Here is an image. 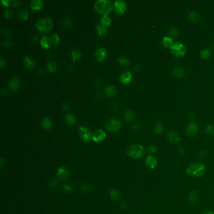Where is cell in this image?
Here are the masks:
<instances>
[{
    "instance_id": "cell-5",
    "label": "cell",
    "mask_w": 214,
    "mask_h": 214,
    "mask_svg": "<svg viewBox=\"0 0 214 214\" xmlns=\"http://www.w3.org/2000/svg\"><path fill=\"white\" fill-rule=\"evenodd\" d=\"M171 51H172L174 56L177 57H182L186 54V48L181 43L176 42L174 43L173 45L171 48Z\"/></svg>"
},
{
    "instance_id": "cell-28",
    "label": "cell",
    "mask_w": 214,
    "mask_h": 214,
    "mask_svg": "<svg viewBox=\"0 0 214 214\" xmlns=\"http://www.w3.org/2000/svg\"><path fill=\"white\" fill-rule=\"evenodd\" d=\"M184 75V71L180 67L175 68L173 71V76L175 78L180 79L182 78Z\"/></svg>"
},
{
    "instance_id": "cell-1",
    "label": "cell",
    "mask_w": 214,
    "mask_h": 214,
    "mask_svg": "<svg viewBox=\"0 0 214 214\" xmlns=\"http://www.w3.org/2000/svg\"><path fill=\"white\" fill-rule=\"evenodd\" d=\"M187 173L194 178H200L205 173V166L202 163H194L188 166Z\"/></svg>"
},
{
    "instance_id": "cell-22",
    "label": "cell",
    "mask_w": 214,
    "mask_h": 214,
    "mask_svg": "<svg viewBox=\"0 0 214 214\" xmlns=\"http://www.w3.org/2000/svg\"><path fill=\"white\" fill-rule=\"evenodd\" d=\"M17 16L20 20H25L28 18L29 16V11L25 8H21V9H19L17 11Z\"/></svg>"
},
{
    "instance_id": "cell-50",
    "label": "cell",
    "mask_w": 214,
    "mask_h": 214,
    "mask_svg": "<svg viewBox=\"0 0 214 214\" xmlns=\"http://www.w3.org/2000/svg\"><path fill=\"white\" fill-rule=\"evenodd\" d=\"M206 155H207V153L203 150L201 151L199 153V157L200 158V159H204V158L206 157Z\"/></svg>"
},
{
    "instance_id": "cell-41",
    "label": "cell",
    "mask_w": 214,
    "mask_h": 214,
    "mask_svg": "<svg viewBox=\"0 0 214 214\" xmlns=\"http://www.w3.org/2000/svg\"><path fill=\"white\" fill-rule=\"evenodd\" d=\"M158 150L157 147L154 144H149L147 147V151L151 154L155 153Z\"/></svg>"
},
{
    "instance_id": "cell-25",
    "label": "cell",
    "mask_w": 214,
    "mask_h": 214,
    "mask_svg": "<svg viewBox=\"0 0 214 214\" xmlns=\"http://www.w3.org/2000/svg\"><path fill=\"white\" fill-rule=\"evenodd\" d=\"M41 124H42V127L44 128V129H46V130L50 129V128L53 126L52 121H51L50 119L48 118H43V119L42 120V122H41Z\"/></svg>"
},
{
    "instance_id": "cell-10",
    "label": "cell",
    "mask_w": 214,
    "mask_h": 214,
    "mask_svg": "<svg viewBox=\"0 0 214 214\" xmlns=\"http://www.w3.org/2000/svg\"><path fill=\"white\" fill-rule=\"evenodd\" d=\"M198 131H199L198 126L196 125V124L194 122L189 124V125L187 126L185 130L186 134L188 136H194L197 134Z\"/></svg>"
},
{
    "instance_id": "cell-13",
    "label": "cell",
    "mask_w": 214,
    "mask_h": 214,
    "mask_svg": "<svg viewBox=\"0 0 214 214\" xmlns=\"http://www.w3.org/2000/svg\"><path fill=\"white\" fill-rule=\"evenodd\" d=\"M69 176V173H68V170L64 167H60L57 172V177L60 180L64 181L67 180Z\"/></svg>"
},
{
    "instance_id": "cell-18",
    "label": "cell",
    "mask_w": 214,
    "mask_h": 214,
    "mask_svg": "<svg viewBox=\"0 0 214 214\" xmlns=\"http://www.w3.org/2000/svg\"><path fill=\"white\" fill-rule=\"evenodd\" d=\"M199 199V195L197 191H191L188 195V200L190 203L194 204L198 202Z\"/></svg>"
},
{
    "instance_id": "cell-39",
    "label": "cell",
    "mask_w": 214,
    "mask_h": 214,
    "mask_svg": "<svg viewBox=\"0 0 214 214\" xmlns=\"http://www.w3.org/2000/svg\"><path fill=\"white\" fill-rule=\"evenodd\" d=\"M169 34L172 37L176 38L178 35V30L175 27H172L170 29V30H169Z\"/></svg>"
},
{
    "instance_id": "cell-40",
    "label": "cell",
    "mask_w": 214,
    "mask_h": 214,
    "mask_svg": "<svg viewBox=\"0 0 214 214\" xmlns=\"http://www.w3.org/2000/svg\"><path fill=\"white\" fill-rule=\"evenodd\" d=\"M81 190L84 192H85V193H89L92 190V187L91 184H85L81 188Z\"/></svg>"
},
{
    "instance_id": "cell-20",
    "label": "cell",
    "mask_w": 214,
    "mask_h": 214,
    "mask_svg": "<svg viewBox=\"0 0 214 214\" xmlns=\"http://www.w3.org/2000/svg\"><path fill=\"white\" fill-rule=\"evenodd\" d=\"M52 42L50 40V38L44 36L41 38L40 39V45L42 47H44L45 49H49L52 45Z\"/></svg>"
},
{
    "instance_id": "cell-30",
    "label": "cell",
    "mask_w": 214,
    "mask_h": 214,
    "mask_svg": "<svg viewBox=\"0 0 214 214\" xmlns=\"http://www.w3.org/2000/svg\"><path fill=\"white\" fill-rule=\"evenodd\" d=\"M188 19L193 23H196L200 20V15L196 12H191L188 15Z\"/></svg>"
},
{
    "instance_id": "cell-12",
    "label": "cell",
    "mask_w": 214,
    "mask_h": 214,
    "mask_svg": "<svg viewBox=\"0 0 214 214\" xmlns=\"http://www.w3.org/2000/svg\"><path fill=\"white\" fill-rule=\"evenodd\" d=\"M166 138L170 143H177L181 140V137L175 131H170L166 134Z\"/></svg>"
},
{
    "instance_id": "cell-45",
    "label": "cell",
    "mask_w": 214,
    "mask_h": 214,
    "mask_svg": "<svg viewBox=\"0 0 214 214\" xmlns=\"http://www.w3.org/2000/svg\"><path fill=\"white\" fill-rule=\"evenodd\" d=\"M21 3H22L21 0H13V1H11V5L13 6H17L20 5Z\"/></svg>"
},
{
    "instance_id": "cell-54",
    "label": "cell",
    "mask_w": 214,
    "mask_h": 214,
    "mask_svg": "<svg viewBox=\"0 0 214 214\" xmlns=\"http://www.w3.org/2000/svg\"><path fill=\"white\" fill-rule=\"evenodd\" d=\"M132 130H134V131L138 130V129H139V125H137V124H134V125H132Z\"/></svg>"
},
{
    "instance_id": "cell-51",
    "label": "cell",
    "mask_w": 214,
    "mask_h": 214,
    "mask_svg": "<svg viewBox=\"0 0 214 214\" xmlns=\"http://www.w3.org/2000/svg\"><path fill=\"white\" fill-rule=\"evenodd\" d=\"M10 1H9V0H1V4L3 5V6H7L10 5Z\"/></svg>"
},
{
    "instance_id": "cell-27",
    "label": "cell",
    "mask_w": 214,
    "mask_h": 214,
    "mask_svg": "<svg viewBox=\"0 0 214 214\" xmlns=\"http://www.w3.org/2000/svg\"><path fill=\"white\" fill-rule=\"evenodd\" d=\"M97 29L98 35H99V36H100V37L104 36L107 33V32H108V28H107V27L104 26V25H102V24L97 25Z\"/></svg>"
},
{
    "instance_id": "cell-53",
    "label": "cell",
    "mask_w": 214,
    "mask_h": 214,
    "mask_svg": "<svg viewBox=\"0 0 214 214\" xmlns=\"http://www.w3.org/2000/svg\"><path fill=\"white\" fill-rule=\"evenodd\" d=\"M62 108L64 110H65L66 111H68V110H69V106L67 104H63L62 106Z\"/></svg>"
},
{
    "instance_id": "cell-19",
    "label": "cell",
    "mask_w": 214,
    "mask_h": 214,
    "mask_svg": "<svg viewBox=\"0 0 214 214\" xmlns=\"http://www.w3.org/2000/svg\"><path fill=\"white\" fill-rule=\"evenodd\" d=\"M43 1L41 0H32V1L30 3V7L33 10H40L43 7Z\"/></svg>"
},
{
    "instance_id": "cell-38",
    "label": "cell",
    "mask_w": 214,
    "mask_h": 214,
    "mask_svg": "<svg viewBox=\"0 0 214 214\" xmlns=\"http://www.w3.org/2000/svg\"><path fill=\"white\" fill-rule=\"evenodd\" d=\"M210 56V52L207 49L203 50L200 53V57L203 59H207Z\"/></svg>"
},
{
    "instance_id": "cell-9",
    "label": "cell",
    "mask_w": 214,
    "mask_h": 214,
    "mask_svg": "<svg viewBox=\"0 0 214 214\" xmlns=\"http://www.w3.org/2000/svg\"><path fill=\"white\" fill-rule=\"evenodd\" d=\"M106 132L101 129H97L94 131L92 135V139L95 142H101L106 138Z\"/></svg>"
},
{
    "instance_id": "cell-55",
    "label": "cell",
    "mask_w": 214,
    "mask_h": 214,
    "mask_svg": "<svg viewBox=\"0 0 214 214\" xmlns=\"http://www.w3.org/2000/svg\"><path fill=\"white\" fill-rule=\"evenodd\" d=\"M178 151H179V152H180V153H182V154H184V153H185V149H184V148H183V147H182V146H180V147H179Z\"/></svg>"
},
{
    "instance_id": "cell-48",
    "label": "cell",
    "mask_w": 214,
    "mask_h": 214,
    "mask_svg": "<svg viewBox=\"0 0 214 214\" xmlns=\"http://www.w3.org/2000/svg\"><path fill=\"white\" fill-rule=\"evenodd\" d=\"M63 190L66 192H70L72 190H73V188H72L70 185H64L63 186Z\"/></svg>"
},
{
    "instance_id": "cell-16",
    "label": "cell",
    "mask_w": 214,
    "mask_h": 214,
    "mask_svg": "<svg viewBox=\"0 0 214 214\" xmlns=\"http://www.w3.org/2000/svg\"><path fill=\"white\" fill-rule=\"evenodd\" d=\"M9 88L13 91H16L20 86V80L16 77H13L8 84Z\"/></svg>"
},
{
    "instance_id": "cell-52",
    "label": "cell",
    "mask_w": 214,
    "mask_h": 214,
    "mask_svg": "<svg viewBox=\"0 0 214 214\" xmlns=\"http://www.w3.org/2000/svg\"><path fill=\"white\" fill-rule=\"evenodd\" d=\"M40 39V37L38 35H34L32 38V40L34 42H37L38 40H39Z\"/></svg>"
},
{
    "instance_id": "cell-32",
    "label": "cell",
    "mask_w": 214,
    "mask_h": 214,
    "mask_svg": "<svg viewBox=\"0 0 214 214\" xmlns=\"http://www.w3.org/2000/svg\"><path fill=\"white\" fill-rule=\"evenodd\" d=\"M121 194L117 190H113L110 192V197L113 200H118L120 198Z\"/></svg>"
},
{
    "instance_id": "cell-17",
    "label": "cell",
    "mask_w": 214,
    "mask_h": 214,
    "mask_svg": "<svg viewBox=\"0 0 214 214\" xmlns=\"http://www.w3.org/2000/svg\"><path fill=\"white\" fill-rule=\"evenodd\" d=\"M104 91L107 95L109 96H112V97L116 96L117 93H118L116 87H115L113 85H108L105 87Z\"/></svg>"
},
{
    "instance_id": "cell-47",
    "label": "cell",
    "mask_w": 214,
    "mask_h": 214,
    "mask_svg": "<svg viewBox=\"0 0 214 214\" xmlns=\"http://www.w3.org/2000/svg\"><path fill=\"white\" fill-rule=\"evenodd\" d=\"M6 67V61H5L3 57L0 58V67H1V69L4 68Z\"/></svg>"
},
{
    "instance_id": "cell-36",
    "label": "cell",
    "mask_w": 214,
    "mask_h": 214,
    "mask_svg": "<svg viewBox=\"0 0 214 214\" xmlns=\"http://www.w3.org/2000/svg\"><path fill=\"white\" fill-rule=\"evenodd\" d=\"M118 62L119 65H121L122 66H127L128 65V64H129V61H128L126 58L124 57H119L118 58Z\"/></svg>"
},
{
    "instance_id": "cell-33",
    "label": "cell",
    "mask_w": 214,
    "mask_h": 214,
    "mask_svg": "<svg viewBox=\"0 0 214 214\" xmlns=\"http://www.w3.org/2000/svg\"><path fill=\"white\" fill-rule=\"evenodd\" d=\"M163 130V125L161 122H158L154 127V132L156 134H160Z\"/></svg>"
},
{
    "instance_id": "cell-56",
    "label": "cell",
    "mask_w": 214,
    "mask_h": 214,
    "mask_svg": "<svg viewBox=\"0 0 214 214\" xmlns=\"http://www.w3.org/2000/svg\"><path fill=\"white\" fill-rule=\"evenodd\" d=\"M202 214H214V213L213 212H212V211H208V210H207V211L203 212Z\"/></svg>"
},
{
    "instance_id": "cell-11",
    "label": "cell",
    "mask_w": 214,
    "mask_h": 214,
    "mask_svg": "<svg viewBox=\"0 0 214 214\" xmlns=\"http://www.w3.org/2000/svg\"><path fill=\"white\" fill-rule=\"evenodd\" d=\"M145 164L150 169H155L158 166V160L153 155H148L145 159Z\"/></svg>"
},
{
    "instance_id": "cell-6",
    "label": "cell",
    "mask_w": 214,
    "mask_h": 214,
    "mask_svg": "<svg viewBox=\"0 0 214 214\" xmlns=\"http://www.w3.org/2000/svg\"><path fill=\"white\" fill-rule=\"evenodd\" d=\"M106 128L110 132L118 131L121 127V122L116 118H113L106 123Z\"/></svg>"
},
{
    "instance_id": "cell-57",
    "label": "cell",
    "mask_w": 214,
    "mask_h": 214,
    "mask_svg": "<svg viewBox=\"0 0 214 214\" xmlns=\"http://www.w3.org/2000/svg\"><path fill=\"white\" fill-rule=\"evenodd\" d=\"M4 92H6V89H3L1 90V94H3V95H4V94H5V93H4Z\"/></svg>"
},
{
    "instance_id": "cell-2",
    "label": "cell",
    "mask_w": 214,
    "mask_h": 214,
    "mask_svg": "<svg viewBox=\"0 0 214 214\" xmlns=\"http://www.w3.org/2000/svg\"><path fill=\"white\" fill-rule=\"evenodd\" d=\"M112 2L109 0H97L94 3L95 10L104 15H108L113 10Z\"/></svg>"
},
{
    "instance_id": "cell-46",
    "label": "cell",
    "mask_w": 214,
    "mask_h": 214,
    "mask_svg": "<svg viewBox=\"0 0 214 214\" xmlns=\"http://www.w3.org/2000/svg\"><path fill=\"white\" fill-rule=\"evenodd\" d=\"M57 184H58V182L57 181V180L54 179V180H52L50 181V182L49 183V186L52 188H55L57 187Z\"/></svg>"
},
{
    "instance_id": "cell-42",
    "label": "cell",
    "mask_w": 214,
    "mask_h": 214,
    "mask_svg": "<svg viewBox=\"0 0 214 214\" xmlns=\"http://www.w3.org/2000/svg\"><path fill=\"white\" fill-rule=\"evenodd\" d=\"M63 24L66 28H70L72 27V22L70 18H64L63 20Z\"/></svg>"
},
{
    "instance_id": "cell-34",
    "label": "cell",
    "mask_w": 214,
    "mask_h": 214,
    "mask_svg": "<svg viewBox=\"0 0 214 214\" xmlns=\"http://www.w3.org/2000/svg\"><path fill=\"white\" fill-rule=\"evenodd\" d=\"M50 38L51 41H52V44H54L55 45H57L59 44L60 38H59V35L58 33H54L52 34H51Z\"/></svg>"
},
{
    "instance_id": "cell-4",
    "label": "cell",
    "mask_w": 214,
    "mask_h": 214,
    "mask_svg": "<svg viewBox=\"0 0 214 214\" xmlns=\"http://www.w3.org/2000/svg\"><path fill=\"white\" fill-rule=\"evenodd\" d=\"M127 155L134 159H140L144 154V148L139 144L131 145L127 149Z\"/></svg>"
},
{
    "instance_id": "cell-8",
    "label": "cell",
    "mask_w": 214,
    "mask_h": 214,
    "mask_svg": "<svg viewBox=\"0 0 214 214\" xmlns=\"http://www.w3.org/2000/svg\"><path fill=\"white\" fill-rule=\"evenodd\" d=\"M115 11L119 14H122L125 12L126 10V3L121 0H117L115 1L113 5Z\"/></svg>"
},
{
    "instance_id": "cell-14",
    "label": "cell",
    "mask_w": 214,
    "mask_h": 214,
    "mask_svg": "<svg viewBox=\"0 0 214 214\" xmlns=\"http://www.w3.org/2000/svg\"><path fill=\"white\" fill-rule=\"evenodd\" d=\"M119 79L120 81L125 84H129L132 80V74L130 71L124 72L120 75L119 77Z\"/></svg>"
},
{
    "instance_id": "cell-21",
    "label": "cell",
    "mask_w": 214,
    "mask_h": 214,
    "mask_svg": "<svg viewBox=\"0 0 214 214\" xmlns=\"http://www.w3.org/2000/svg\"><path fill=\"white\" fill-rule=\"evenodd\" d=\"M65 121L67 125L73 126L76 124V119L74 115L71 113H68L65 115Z\"/></svg>"
},
{
    "instance_id": "cell-31",
    "label": "cell",
    "mask_w": 214,
    "mask_h": 214,
    "mask_svg": "<svg viewBox=\"0 0 214 214\" xmlns=\"http://www.w3.org/2000/svg\"><path fill=\"white\" fill-rule=\"evenodd\" d=\"M72 58L73 61H77L81 57V53L78 49H74L72 51Z\"/></svg>"
},
{
    "instance_id": "cell-43",
    "label": "cell",
    "mask_w": 214,
    "mask_h": 214,
    "mask_svg": "<svg viewBox=\"0 0 214 214\" xmlns=\"http://www.w3.org/2000/svg\"><path fill=\"white\" fill-rule=\"evenodd\" d=\"M13 15V11L11 9H8L4 13V16L6 18H10Z\"/></svg>"
},
{
    "instance_id": "cell-24",
    "label": "cell",
    "mask_w": 214,
    "mask_h": 214,
    "mask_svg": "<svg viewBox=\"0 0 214 214\" xmlns=\"http://www.w3.org/2000/svg\"><path fill=\"white\" fill-rule=\"evenodd\" d=\"M134 114L133 111L131 109H127L126 110L125 113H124V119L126 122H130L132 121L134 119Z\"/></svg>"
},
{
    "instance_id": "cell-29",
    "label": "cell",
    "mask_w": 214,
    "mask_h": 214,
    "mask_svg": "<svg viewBox=\"0 0 214 214\" xmlns=\"http://www.w3.org/2000/svg\"><path fill=\"white\" fill-rule=\"evenodd\" d=\"M111 21H111V18L108 15H104L101 17L100 20L101 24L104 25L106 27H108L109 25H110V24L111 23Z\"/></svg>"
},
{
    "instance_id": "cell-35",
    "label": "cell",
    "mask_w": 214,
    "mask_h": 214,
    "mask_svg": "<svg viewBox=\"0 0 214 214\" xmlns=\"http://www.w3.org/2000/svg\"><path fill=\"white\" fill-rule=\"evenodd\" d=\"M47 67L50 72H55L57 70V65L55 62L49 61L47 63Z\"/></svg>"
},
{
    "instance_id": "cell-37",
    "label": "cell",
    "mask_w": 214,
    "mask_h": 214,
    "mask_svg": "<svg viewBox=\"0 0 214 214\" xmlns=\"http://www.w3.org/2000/svg\"><path fill=\"white\" fill-rule=\"evenodd\" d=\"M205 132L208 135L214 134V126L213 125H207L205 127Z\"/></svg>"
},
{
    "instance_id": "cell-49",
    "label": "cell",
    "mask_w": 214,
    "mask_h": 214,
    "mask_svg": "<svg viewBox=\"0 0 214 214\" xmlns=\"http://www.w3.org/2000/svg\"><path fill=\"white\" fill-rule=\"evenodd\" d=\"M1 32H2L3 35H10V33H11V30L8 28H3V29H2Z\"/></svg>"
},
{
    "instance_id": "cell-3",
    "label": "cell",
    "mask_w": 214,
    "mask_h": 214,
    "mask_svg": "<svg viewBox=\"0 0 214 214\" xmlns=\"http://www.w3.org/2000/svg\"><path fill=\"white\" fill-rule=\"evenodd\" d=\"M37 28L42 32L50 31L53 27V21L49 16H44L37 21L35 24Z\"/></svg>"
},
{
    "instance_id": "cell-15",
    "label": "cell",
    "mask_w": 214,
    "mask_h": 214,
    "mask_svg": "<svg viewBox=\"0 0 214 214\" xmlns=\"http://www.w3.org/2000/svg\"><path fill=\"white\" fill-rule=\"evenodd\" d=\"M107 55L106 49L104 47H99L96 49L95 52V56L97 61H101L104 60Z\"/></svg>"
},
{
    "instance_id": "cell-26",
    "label": "cell",
    "mask_w": 214,
    "mask_h": 214,
    "mask_svg": "<svg viewBox=\"0 0 214 214\" xmlns=\"http://www.w3.org/2000/svg\"><path fill=\"white\" fill-rule=\"evenodd\" d=\"M163 46L166 47V48L171 49L174 43L173 39L171 37H165L163 38Z\"/></svg>"
},
{
    "instance_id": "cell-44",
    "label": "cell",
    "mask_w": 214,
    "mask_h": 214,
    "mask_svg": "<svg viewBox=\"0 0 214 214\" xmlns=\"http://www.w3.org/2000/svg\"><path fill=\"white\" fill-rule=\"evenodd\" d=\"M3 45L4 47H5V48H11V47L12 46V43L11 42H10L9 40H4L3 42Z\"/></svg>"
},
{
    "instance_id": "cell-23",
    "label": "cell",
    "mask_w": 214,
    "mask_h": 214,
    "mask_svg": "<svg viewBox=\"0 0 214 214\" xmlns=\"http://www.w3.org/2000/svg\"><path fill=\"white\" fill-rule=\"evenodd\" d=\"M23 63L25 67L27 68H33L35 67V63L28 55L25 56L23 59Z\"/></svg>"
},
{
    "instance_id": "cell-7",
    "label": "cell",
    "mask_w": 214,
    "mask_h": 214,
    "mask_svg": "<svg viewBox=\"0 0 214 214\" xmlns=\"http://www.w3.org/2000/svg\"><path fill=\"white\" fill-rule=\"evenodd\" d=\"M79 134L82 140L86 143L89 142L92 139V133H91V131L86 126H80L79 127Z\"/></svg>"
}]
</instances>
